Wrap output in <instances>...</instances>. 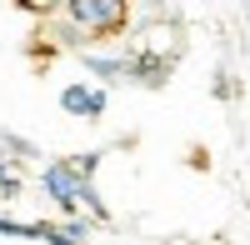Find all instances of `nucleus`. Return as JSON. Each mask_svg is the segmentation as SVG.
Wrapping results in <instances>:
<instances>
[{"label":"nucleus","mask_w":250,"mask_h":245,"mask_svg":"<svg viewBox=\"0 0 250 245\" xmlns=\"http://www.w3.org/2000/svg\"><path fill=\"white\" fill-rule=\"evenodd\" d=\"M105 105H110V90H105V85H85V80L60 85V110L75 115V120H100Z\"/></svg>","instance_id":"obj_3"},{"label":"nucleus","mask_w":250,"mask_h":245,"mask_svg":"<svg viewBox=\"0 0 250 245\" xmlns=\"http://www.w3.org/2000/svg\"><path fill=\"white\" fill-rule=\"evenodd\" d=\"M0 195H5V200H20V195H25V180H20V165H15V160H0Z\"/></svg>","instance_id":"obj_7"},{"label":"nucleus","mask_w":250,"mask_h":245,"mask_svg":"<svg viewBox=\"0 0 250 245\" xmlns=\"http://www.w3.org/2000/svg\"><path fill=\"white\" fill-rule=\"evenodd\" d=\"M90 230H95V220H50V235H45V245H90Z\"/></svg>","instance_id":"obj_5"},{"label":"nucleus","mask_w":250,"mask_h":245,"mask_svg":"<svg viewBox=\"0 0 250 245\" xmlns=\"http://www.w3.org/2000/svg\"><path fill=\"white\" fill-rule=\"evenodd\" d=\"M85 70L105 85H135V55H85Z\"/></svg>","instance_id":"obj_4"},{"label":"nucleus","mask_w":250,"mask_h":245,"mask_svg":"<svg viewBox=\"0 0 250 245\" xmlns=\"http://www.w3.org/2000/svg\"><path fill=\"white\" fill-rule=\"evenodd\" d=\"M0 235H15V240H45V235H50V220H10V215H0Z\"/></svg>","instance_id":"obj_6"},{"label":"nucleus","mask_w":250,"mask_h":245,"mask_svg":"<svg viewBox=\"0 0 250 245\" xmlns=\"http://www.w3.org/2000/svg\"><path fill=\"white\" fill-rule=\"evenodd\" d=\"M60 10L70 15V25L85 35V40L115 35V30L130 25V5H125V0H65Z\"/></svg>","instance_id":"obj_2"},{"label":"nucleus","mask_w":250,"mask_h":245,"mask_svg":"<svg viewBox=\"0 0 250 245\" xmlns=\"http://www.w3.org/2000/svg\"><path fill=\"white\" fill-rule=\"evenodd\" d=\"M65 160H70V165H75L80 175L90 180V175H95V165H100V150H85V155H65Z\"/></svg>","instance_id":"obj_8"},{"label":"nucleus","mask_w":250,"mask_h":245,"mask_svg":"<svg viewBox=\"0 0 250 245\" xmlns=\"http://www.w3.org/2000/svg\"><path fill=\"white\" fill-rule=\"evenodd\" d=\"M40 190H45V200H50L65 220H75L80 210H90L95 225H105V220H110L105 200H100V190H95V180H85L70 160H50V165L40 170Z\"/></svg>","instance_id":"obj_1"}]
</instances>
